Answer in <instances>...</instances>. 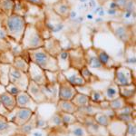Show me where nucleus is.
Here are the masks:
<instances>
[{
  "label": "nucleus",
  "mask_w": 136,
  "mask_h": 136,
  "mask_svg": "<svg viewBox=\"0 0 136 136\" xmlns=\"http://www.w3.org/2000/svg\"><path fill=\"white\" fill-rule=\"evenodd\" d=\"M27 24V22L25 17H21L15 14L5 17L2 20V25L5 29L7 37L19 43L23 37Z\"/></svg>",
  "instance_id": "obj_1"
},
{
  "label": "nucleus",
  "mask_w": 136,
  "mask_h": 136,
  "mask_svg": "<svg viewBox=\"0 0 136 136\" xmlns=\"http://www.w3.org/2000/svg\"><path fill=\"white\" fill-rule=\"evenodd\" d=\"M29 62L35 64L37 66L42 68L45 71L57 72L60 71L57 64V60L53 55H49L44 47L27 51Z\"/></svg>",
  "instance_id": "obj_2"
},
{
  "label": "nucleus",
  "mask_w": 136,
  "mask_h": 136,
  "mask_svg": "<svg viewBox=\"0 0 136 136\" xmlns=\"http://www.w3.org/2000/svg\"><path fill=\"white\" fill-rule=\"evenodd\" d=\"M45 39L42 36L38 27L35 24L27 23L20 42L23 49L25 51L37 49L39 47H43Z\"/></svg>",
  "instance_id": "obj_3"
},
{
  "label": "nucleus",
  "mask_w": 136,
  "mask_h": 136,
  "mask_svg": "<svg viewBox=\"0 0 136 136\" xmlns=\"http://www.w3.org/2000/svg\"><path fill=\"white\" fill-rule=\"evenodd\" d=\"M108 27L115 38L124 44L125 45L133 43L135 44L134 30L133 31V25L117 21H110L108 23Z\"/></svg>",
  "instance_id": "obj_4"
},
{
  "label": "nucleus",
  "mask_w": 136,
  "mask_h": 136,
  "mask_svg": "<svg viewBox=\"0 0 136 136\" xmlns=\"http://www.w3.org/2000/svg\"><path fill=\"white\" fill-rule=\"evenodd\" d=\"M113 83L118 86H126V85L135 83V74L131 67L118 65L113 70Z\"/></svg>",
  "instance_id": "obj_5"
},
{
  "label": "nucleus",
  "mask_w": 136,
  "mask_h": 136,
  "mask_svg": "<svg viewBox=\"0 0 136 136\" xmlns=\"http://www.w3.org/2000/svg\"><path fill=\"white\" fill-rule=\"evenodd\" d=\"M58 98L59 100L65 101H72L75 95L77 93L76 88L72 85L69 82L65 79L63 73L61 71L58 72Z\"/></svg>",
  "instance_id": "obj_6"
},
{
  "label": "nucleus",
  "mask_w": 136,
  "mask_h": 136,
  "mask_svg": "<svg viewBox=\"0 0 136 136\" xmlns=\"http://www.w3.org/2000/svg\"><path fill=\"white\" fill-rule=\"evenodd\" d=\"M34 113H35L29 109L15 107L13 111L9 112L6 117H7V119L9 122H12V123H15L19 128L23 126L25 123H27L32 118Z\"/></svg>",
  "instance_id": "obj_7"
},
{
  "label": "nucleus",
  "mask_w": 136,
  "mask_h": 136,
  "mask_svg": "<svg viewBox=\"0 0 136 136\" xmlns=\"http://www.w3.org/2000/svg\"><path fill=\"white\" fill-rule=\"evenodd\" d=\"M8 79L9 83L15 85L20 91H27L29 83V78L27 73H24L11 65L9 68Z\"/></svg>",
  "instance_id": "obj_8"
},
{
  "label": "nucleus",
  "mask_w": 136,
  "mask_h": 136,
  "mask_svg": "<svg viewBox=\"0 0 136 136\" xmlns=\"http://www.w3.org/2000/svg\"><path fill=\"white\" fill-rule=\"evenodd\" d=\"M68 51H69L70 67L81 70L83 66H85V49L83 47L76 46L68 49Z\"/></svg>",
  "instance_id": "obj_9"
},
{
  "label": "nucleus",
  "mask_w": 136,
  "mask_h": 136,
  "mask_svg": "<svg viewBox=\"0 0 136 136\" xmlns=\"http://www.w3.org/2000/svg\"><path fill=\"white\" fill-rule=\"evenodd\" d=\"M85 65L90 70H96V71H104V70H106L100 63L95 46H90L89 48L85 49Z\"/></svg>",
  "instance_id": "obj_10"
},
{
  "label": "nucleus",
  "mask_w": 136,
  "mask_h": 136,
  "mask_svg": "<svg viewBox=\"0 0 136 136\" xmlns=\"http://www.w3.org/2000/svg\"><path fill=\"white\" fill-rule=\"evenodd\" d=\"M27 75H28L29 80L33 81L38 85H43L46 83V77H45V70L37 66L35 64L29 62V68L27 71Z\"/></svg>",
  "instance_id": "obj_11"
},
{
  "label": "nucleus",
  "mask_w": 136,
  "mask_h": 136,
  "mask_svg": "<svg viewBox=\"0 0 136 136\" xmlns=\"http://www.w3.org/2000/svg\"><path fill=\"white\" fill-rule=\"evenodd\" d=\"M61 72L63 73V75H64V76L65 77V79L75 87L83 86V85H87L86 82L85 81V79H83V76L81 75L80 71L77 69H75V68L69 67L67 70L61 71Z\"/></svg>",
  "instance_id": "obj_12"
},
{
  "label": "nucleus",
  "mask_w": 136,
  "mask_h": 136,
  "mask_svg": "<svg viewBox=\"0 0 136 136\" xmlns=\"http://www.w3.org/2000/svg\"><path fill=\"white\" fill-rule=\"evenodd\" d=\"M15 101H17V107L29 109L34 113L38 108V104L32 99L31 96L27 93V91L19 92L18 95L15 96Z\"/></svg>",
  "instance_id": "obj_13"
},
{
  "label": "nucleus",
  "mask_w": 136,
  "mask_h": 136,
  "mask_svg": "<svg viewBox=\"0 0 136 136\" xmlns=\"http://www.w3.org/2000/svg\"><path fill=\"white\" fill-rule=\"evenodd\" d=\"M52 11L59 17L62 20H66L69 18L70 13L72 11L71 5L67 0H58L52 5Z\"/></svg>",
  "instance_id": "obj_14"
},
{
  "label": "nucleus",
  "mask_w": 136,
  "mask_h": 136,
  "mask_svg": "<svg viewBox=\"0 0 136 136\" xmlns=\"http://www.w3.org/2000/svg\"><path fill=\"white\" fill-rule=\"evenodd\" d=\"M44 95L46 98L47 103L56 104L58 102V83H46L43 85H40Z\"/></svg>",
  "instance_id": "obj_15"
},
{
  "label": "nucleus",
  "mask_w": 136,
  "mask_h": 136,
  "mask_svg": "<svg viewBox=\"0 0 136 136\" xmlns=\"http://www.w3.org/2000/svg\"><path fill=\"white\" fill-rule=\"evenodd\" d=\"M127 123L120 121L116 117L111 120L109 125L106 127L109 136H125Z\"/></svg>",
  "instance_id": "obj_16"
},
{
  "label": "nucleus",
  "mask_w": 136,
  "mask_h": 136,
  "mask_svg": "<svg viewBox=\"0 0 136 136\" xmlns=\"http://www.w3.org/2000/svg\"><path fill=\"white\" fill-rule=\"evenodd\" d=\"M27 93L31 96L32 99L37 103V104H42V103H47L46 98L44 95L43 92H42L41 86L34 83L33 81L29 80L28 85L27 88Z\"/></svg>",
  "instance_id": "obj_17"
},
{
  "label": "nucleus",
  "mask_w": 136,
  "mask_h": 136,
  "mask_svg": "<svg viewBox=\"0 0 136 136\" xmlns=\"http://www.w3.org/2000/svg\"><path fill=\"white\" fill-rule=\"evenodd\" d=\"M95 51H96V55L100 63L102 64V65L106 70H110V71L111 70H114V68H116L118 65H120L119 64H117L114 61V59L105 50L99 48V47H95Z\"/></svg>",
  "instance_id": "obj_18"
},
{
  "label": "nucleus",
  "mask_w": 136,
  "mask_h": 136,
  "mask_svg": "<svg viewBox=\"0 0 136 136\" xmlns=\"http://www.w3.org/2000/svg\"><path fill=\"white\" fill-rule=\"evenodd\" d=\"M0 102L7 112H11L17 107L15 96L10 95L5 89V86L0 85Z\"/></svg>",
  "instance_id": "obj_19"
},
{
  "label": "nucleus",
  "mask_w": 136,
  "mask_h": 136,
  "mask_svg": "<svg viewBox=\"0 0 136 136\" xmlns=\"http://www.w3.org/2000/svg\"><path fill=\"white\" fill-rule=\"evenodd\" d=\"M18 127L9 122L7 117L0 114V136H11L14 133H17Z\"/></svg>",
  "instance_id": "obj_20"
},
{
  "label": "nucleus",
  "mask_w": 136,
  "mask_h": 136,
  "mask_svg": "<svg viewBox=\"0 0 136 136\" xmlns=\"http://www.w3.org/2000/svg\"><path fill=\"white\" fill-rule=\"evenodd\" d=\"M43 47L49 55H53L54 57H56V55L60 53V51H61L62 49H64L63 47H62L61 43H60L59 40L53 36L45 40Z\"/></svg>",
  "instance_id": "obj_21"
},
{
  "label": "nucleus",
  "mask_w": 136,
  "mask_h": 136,
  "mask_svg": "<svg viewBox=\"0 0 136 136\" xmlns=\"http://www.w3.org/2000/svg\"><path fill=\"white\" fill-rule=\"evenodd\" d=\"M65 133L69 136H90L88 133L86 127L83 123L77 121L73 124L65 127Z\"/></svg>",
  "instance_id": "obj_22"
},
{
  "label": "nucleus",
  "mask_w": 136,
  "mask_h": 136,
  "mask_svg": "<svg viewBox=\"0 0 136 136\" xmlns=\"http://www.w3.org/2000/svg\"><path fill=\"white\" fill-rule=\"evenodd\" d=\"M55 109L60 113H66L75 114L77 113L78 108L72 103V101H65V100H58L55 104Z\"/></svg>",
  "instance_id": "obj_23"
},
{
  "label": "nucleus",
  "mask_w": 136,
  "mask_h": 136,
  "mask_svg": "<svg viewBox=\"0 0 136 136\" xmlns=\"http://www.w3.org/2000/svg\"><path fill=\"white\" fill-rule=\"evenodd\" d=\"M47 126H48V128L51 131L65 129V127L64 126L63 121H62V118L59 112L55 111V113L47 119Z\"/></svg>",
  "instance_id": "obj_24"
},
{
  "label": "nucleus",
  "mask_w": 136,
  "mask_h": 136,
  "mask_svg": "<svg viewBox=\"0 0 136 136\" xmlns=\"http://www.w3.org/2000/svg\"><path fill=\"white\" fill-rule=\"evenodd\" d=\"M57 64L60 71H65L70 67V60H69V51L68 49H62L60 53L56 55Z\"/></svg>",
  "instance_id": "obj_25"
},
{
  "label": "nucleus",
  "mask_w": 136,
  "mask_h": 136,
  "mask_svg": "<svg viewBox=\"0 0 136 136\" xmlns=\"http://www.w3.org/2000/svg\"><path fill=\"white\" fill-rule=\"evenodd\" d=\"M102 92H103V96H104L105 101H108V102L116 99V98L120 96L119 86H118L117 85H115L113 82L110 83V85Z\"/></svg>",
  "instance_id": "obj_26"
},
{
  "label": "nucleus",
  "mask_w": 136,
  "mask_h": 136,
  "mask_svg": "<svg viewBox=\"0 0 136 136\" xmlns=\"http://www.w3.org/2000/svg\"><path fill=\"white\" fill-rule=\"evenodd\" d=\"M81 75L85 79V81L86 82L87 85H92V83H95L97 82L100 81V78L97 75L93 74L92 72V70H90L86 65L83 66L81 70H79Z\"/></svg>",
  "instance_id": "obj_27"
},
{
  "label": "nucleus",
  "mask_w": 136,
  "mask_h": 136,
  "mask_svg": "<svg viewBox=\"0 0 136 136\" xmlns=\"http://www.w3.org/2000/svg\"><path fill=\"white\" fill-rule=\"evenodd\" d=\"M11 65L20 70V71L27 74V71H28L29 68V60L27 58H25L24 56H21V55L20 56H15Z\"/></svg>",
  "instance_id": "obj_28"
},
{
  "label": "nucleus",
  "mask_w": 136,
  "mask_h": 136,
  "mask_svg": "<svg viewBox=\"0 0 136 136\" xmlns=\"http://www.w3.org/2000/svg\"><path fill=\"white\" fill-rule=\"evenodd\" d=\"M124 56H125V63L130 64L131 65H133L135 66V44H130V45H125V52H124Z\"/></svg>",
  "instance_id": "obj_29"
},
{
  "label": "nucleus",
  "mask_w": 136,
  "mask_h": 136,
  "mask_svg": "<svg viewBox=\"0 0 136 136\" xmlns=\"http://www.w3.org/2000/svg\"><path fill=\"white\" fill-rule=\"evenodd\" d=\"M15 0H0V13L5 17L13 14Z\"/></svg>",
  "instance_id": "obj_30"
},
{
  "label": "nucleus",
  "mask_w": 136,
  "mask_h": 136,
  "mask_svg": "<svg viewBox=\"0 0 136 136\" xmlns=\"http://www.w3.org/2000/svg\"><path fill=\"white\" fill-rule=\"evenodd\" d=\"M27 4L24 0H15V5H14V10L13 14L21 15V17H25L28 12V7H27Z\"/></svg>",
  "instance_id": "obj_31"
},
{
  "label": "nucleus",
  "mask_w": 136,
  "mask_h": 136,
  "mask_svg": "<svg viewBox=\"0 0 136 136\" xmlns=\"http://www.w3.org/2000/svg\"><path fill=\"white\" fill-rule=\"evenodd\" d=\"M72 103L76 106L78 109L79 108L85 107L90 104V99L88 95H83V93H77L72 99Z\"/></svg>",
  "instance_id": "obj_32"
},
{
  "label": "nucleus",
  "mask_w": 136,
  "mask_h": 136,
  "mask_svg": "<svg viewBox=\"0 0 136 136\" xmlns=\"http://www.w3.org/2000/svg\"><path fill=\"white\" fill-rule=\"evenodd\" d=\"M119 90H120V96L124 98L125 100H128L130 98H133L135 96V93H136L135 83L126 85V86H119Z\"/></svg>",
  "instance_id": "obj_33"
},
{
  "label": "nucleus",
  "mask_w": 136,
  "mask_h": 136,
  "mask_svg": "<svg viewBox=\"0 0 136 136\" xmlns=\"http://www.w3.org/2000/svg\"><path fill=\"white\" fill-rule=\"evenodd\" d=\"M7 41L9 43V51L13 54L14 56H20V55L22 56V55H24V53L25 51L23 49L19 42H17L11 38H8V37H7Z\"/></svg>",
  "instance_id": "obj_34"
},
{
  "label": "nucleus",
  "mask_w": 136,
  "mask_h": 136,
  "mask_svg": "<svg viewBox=\"0 0 136 136\" xmlns=\"http://www.w3.org/2000/svg\"><path fill=\"white\" fill-rule=\"evenodd\" d=\"M35 127H36V117H35V113L31 119H30L27 123H25L23 126L18 128L17 133H23V134L27 135V133H30V132L33 129H35Z\"/></svg>",
  "instance_id": "obj_35"
},
{
  "label": "nucleus",
  "mask_w": 136,
  "mask_h": 136,
  "mask_svg": "<svg viewBox=\"0 0 136 136\" xmlns=\"http://www.w3.org/2000/svg\"><path fill=\"white\" fill-rule=\"evenodd\" d=\"M10 66H11L10 65L0 64V85L3 86H6L9 83L8 74Z\"/></svg>",
  "instance_id": "obj_36"
},
{
  "label": "nucleus",
  "mask_w": 136,
  "mask_h": 136,
  "mask_svg": "<svg viewBox=\"0 0 136 136\" xmlns=\"http://www.w3.org/2000/svg\"><path fill=\"white\" fill-rule=\"evenodd\" d=\"M93 117L95 122L97 123V124L101 125V126H103V127H105V128L109 125L110 122H111V120H112V119H110L106 114H104L103 112H100V113H95Z\"/></svg>",
  "instance_id": "obj_37"
},
{
  "label": "nucleus",
  "mask_w": 136,
  "mask_h": 136,
  "mask_svg": "<svg viewBox=\"0 0 136 136\" xmlns=\"http://www.w3.org/2000/svg\"><path fill=\"white\" fill-rule=\"evenodd\" d=\"M89 99L90 102L93 103H96L99 104L100 103L105 101L104 96H103V93L101 90H91L89 95Z\"/></svg>",
  "instance_id": "obj_38"
},
{
  "label": "nucleus",
  "mask_w": 136,
  "mask_h": 136,
  "mask_svg": "<svg viewBox=\"0 0 136 136\" xmlns=\"http://www.w3.org/2000/svg\"><path fill=\"white\" fill-rule=\"evenodd\" d=\"M126 104H127L126 100L122 96H119L116 99L112 100V101L109 102V108L113 110V111L116 112L118 110L122 109L123 107H124Z\"/></svg>",
  "instance_id": "obj_39"
},
{
  "label": "nucleus",
  "mask_w": 136,
  "mask_h": 136,
  "mask_svg": "<svg viewBox=\"0 0 136 136\" xmlns=\"http://www.w3.org/2000/svg\"><path fill=\"white\" fill-rule=\"evenodd\" d=\"M60 113V112H59ZM60 115H61L62 121H63L64 126L67 127L68 125L73 124L75 122L78 121L77 117L75 114H72V113H60Z\"/></svg>",
  "instance_id": "obj_40"
},
{
  "label": "nucleus",
  "mask_w": 136,
  "mask_h": 136,
  "mask_svg": "<svg viewBox=\"0 0 136 136\" xmlns=\"http://www.w3.org/2000/svg\"><path fill=\"white\" fill-rule=\"evenodd\" d=\"M14 55L9 51H5V52H0V64H5V65H12L14 61Z\"/></svg>",
  "instance_id": "obj_41"
},
{
  "label": "nucleus",
  "mask_w": 136,
  "mask_h": 136,
  "mask_svg": "<svg viewBox=\"0 0 136 136\" xmlns=\"http://www.w3.org/2000/svg\"><path fill=\"white\" fill-rule=\"evenodd\" d=\"M50 133H51V130L49 128L43 129V128L35 127L30 133H27V136H50Z\"/></svg>",
  "instance_id": "obj_42"
},
{
  "label": "nucleus",
  "mask_w": 136,
  "mask_h": 136,
  "mask_svg": "<svg viewBox=\"0 0 136 136\" xmlns=\"http://www.w3.org/2000/svg\"><path fill=\"white\" fill-rule=\"evenodd\" d=\"M58 72H52V71H45V77H46V82L51 83H57L58 80Z\"/></svg>",
  "instance_id": "obj_43"
},
{
  "label": "nucleus",
  "mask_w": 136,
  "mask_h": 136,
  "mask_svg": "<svg viewBox=\"0 0 136 136\" xmlns=\"http://www.w3.org/2000/svg\"><path fill=\"white\" fill-rule=\"evenodd\" d=\"M135 120L127 123V129L125 136H136V123Z\"/></svg>",
  "instance_id": "obj_44"
},
{
  "label": "nucleus",
  "mask_w": 136,
  "mask_h": 136,
  "mask_svg": "<svg viewBox=\"0 0 136 136\" xmlns=\"http://www.w3.org/2000/svg\"><path fill=\"white\" fill-rule=\"evenodd\" d=\"M5 89H6V91H7V93H9L10 95H14V96H17V95L19 93V92H21L18 88L15 86V85H14L13 83H9L7 85H6Z\"/></svg>",
  "instance_id": "obj_45"
},
{
  "label": "nucleus",
  "mask_w": 136,
  "mask_h": 136,
  "mask_svg": "<svg viewBox=\"0 0 136 136\" xmlns=\"http://www.w3.org/2000/svg\"><path fill=\"white\" fill-rule=\"evenodd\" d=\"M123 11H128V12H135V0H128L126 6Z\"/></svg>",
  "instance_id": "obj_46"
},
{
  "label": "nucleus",
  "mask_w": 136,
  "mask_h": 136,
  "mask_svg": "<svg viewBox=\"0 0 136 136\" xmlns=\"http://www.w3.org/2000/svg\"><path fill=\"white\" fill-rule=\"evenodd\" d=\"M9 50V43L7 39H0V52Z\"/></svg>",
  "instance_id": "obj_47"
},
{
  "label": "nucleus",
  "mask_w": 136,
  "mask_h": 136,
  "mask_svg": "<svg viewBox=\"0 0 136 136\" xmlns=\"http://www.w3.org/2000/svg\"><path fill=\"white\" fill-rule=\"evenodd\" d=\"M113 1L116 4L118 9H119L120 11H123V10L124 9L125 6H126L128 0H113Z\"/></svg>",
  "instance_id": "obj_48"
},
{
  "label": "nucleus",
  "mask_w": 136,
  "mask_h": 136,
  "mask_svg": "<svg viewBox=\"0 0 136 136\" xmlns=\"http://www.w3.org/2000/svg\"><path fill=\"white\" fill-rule=\"evenodd\" d=\"M24 1H25L27 3H28V4H31V5L39 7H42L44 6L43 0H24Z\"/></svg>",
  "instance_id": "obj_49"
},
{
  "label": "nucleus",
  "mask_w": 136,
  "mask_h": 136,
  "mask_svg": "<svg viewBox=\"0 0 136 136\" xmlns=\"http://www.w3.org/2000/svg\"><path fill=\"white\" fill-rule=\"evenodd\" d=\"M0 39H7V35L2 25V21H0Z\"/></svg>",
  "instance_id": "obj_50"
},
{
  "label": "nucleus",
  "mask_w": 136,
  "mask_h": 136,
  "mask_svg": "<svg viewBox=\"0 0 136 136\" xmlns=\"http://www.w3.org/2000/svg\"><path fill=\"white\" fill-rule=\"evenodd\" d=\"M8 113H9V112L7 111V109H6V108L4 107L3 105H2L1 102H0V114L4 115V116H7V114Z\"/></svg>",
  "instance_id": "obj_51"
},
{
  "label": "nucleus",
  "mask_w": 136,
  "mask_h": 136,
  "mask_svg": "<svg viewBox=\"0 0 136 136\" xmlns=\"http://www.w3.org/2000/svg\"><path fill=\"white\" fill-rule=\"evenodd\" d=\"M117 12H118V10H115V9H108V10H107L108 15H116Z\"/></svg>",
  "instance_id": "obj_52"
},
{
  "label": "nucleus",
  "mask_w": 136,
  "mask_h": 136,
  "mask_svg": "<svg viewBox=\"0 0 136 136\" xmlns=\"http://www.w3.org/2000/svg\"><path fill=\"white\" fill-rule=\"evenodd\" d=\"M11 136H27V135L23 134V133H14V134L11 135Z\"/></svg>",
  "instance_id": "obj_53"
},
{
  "label": "nucleus",
  "mask_w": 136,
  "mask_h": 136,
  "mask_svg": "<svg viewBox=\"0 0 136 136\" xmlns=\"http://www.w3.org/2000/svg\"><path fill=\"white\" fill-rule=\"evenodd\" d=\"M4 17H5V15H3L1 13H0V21H2V20H3Z\"/></svg>",
  "instance_id": "obj_54"
},
{
  "label": "nucleus",
  "mask_w": 136,
  "mask_h": 136,
  "mask_svg": "<svg viewBox=\"0 0 136 136\" xmlns=\"http://www.w3.org/2000/svg\"><path fill=\"white\" fill-rule=\"evenodd\" d=\"M87 18L90 19V20L93 19V15H87Z\"/></svg>",
  "instance_id": "obj_55"
}]
</instances>
